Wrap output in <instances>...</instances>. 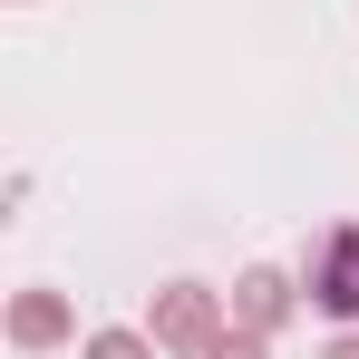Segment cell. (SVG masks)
<instances>
[{
  "mask_svg": "<svg viewBox=\"0 0 359 359\" xmlns=\"http://www.w3.org/2000/svg\"><path fill=\"white\" fill-rule=\"evenodd\" d=\"M330 359H359V340H350V350H330Z\"/></svg>",
  "mask_w": 359,
  "mask_h": 359,
  "instance_id": "cell-5",
  "label": "cell"
},
{
  "mask_svg": "<svg viewBox=\"0 0 359 359\" xmlns=\"http://www.w3.org/2000/svg\"><path fill=\"white\" fill-rule=\"evenodd\" d=\"M97 359H146V350H136V340H97Z\"/></svg>",
  "mask_w": 359,
  "mask_h": 359,
  "instance_id": "cell-4",
  "label": "cell"
},
{
  "mask_svg": "<svg viewBox=\"0 0 359 359\" xmlns=\"http://www.w3.org/2000/svg\"><path fill=\"white\" fill-rule=\"evenodd\" d=\"M311 301H320V311H340V320H359V224L320 243V272H311Z\"/></svg>",
  "mask_w": 359,
  "mask_h": 359,
  "instance_id": "cell-1",
  "label": "cell"
},
{
  "mask_svg": "<svg viewBox=\"0 0 359 359\" xmlns=\"http://www.w3.org/2000/svg\"><path fill=\"white\" fill-rule=\"evenodd\" d=\"M165 330H175V340H204V292H175V301H165Z\"/></svg>",
  "mask_w": 359,
  "mask_h": 359,
  "instance_id": "cell-2",
  "label": "cell"
},
{
  "mask_svg": "<svg viewBox=\"0 0 359 359\" xmlns=\"http://www.w3.org/2000/svg\"><path fill=\"white\" fill-rule=\"evenodd\" d=\"M214 359H262V340H214Z\"/></svg>",
  "mask_w": 359,
  "mask_h": 359,
  "instance_id": "cell-3",
  "label": "cell"
}]
</instances>
